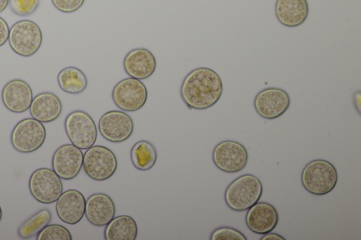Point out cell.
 Masks as SVG:
<instances>
[{
  "mask_svg": "<svg viewBox=\"0 0 361 240\" xmlns=\"http://www.w3.org/2000/svg\"><path fill=\"white\" fill-rule=\"evenodd\" d=\"M32 99L30 86L23 80L15 79L8 82L1 91L3 104L13 113H21L28 110Z\"/></svg>",
  "mask_w": 361,
  "mask_h": 240,
  "instance_id": "cell-14",
  "label": "cell"
},
{
  "mask_svg": "<svg viewBox=\"0 0 361 240\" xmlns=\"http://www.w3.org/2000/svg\"><path fill=\"white\" fill-rule=\"evenodd\" d=\"M56 202V212L62 222L73 225L83 217L86 200L80 191L66 190L62 192Z\"/></svg>",
  "mask_w": 361,
  "mask_h": 240,
  "instance_id": "cell-16",
  "label": "cell"
},
{
  "mask_svg": "<svg viewBox=\"0 0 361 240\" xmlns=\"http://www.w3.org/2000/svg\"><path fill=\"white\" fill-rule=\"evenodd\" d=\"M83 153L72 144L61 145L54 151L51 158L52 170L62 179L71 180L80 172Z\"/></svg>",
  "mask_w": 361,
  "mask_h": 240,
  "instance_id": "cell-13",
  "label": "cell"
},
{
  "mask_svg": "<svg viewBox=\"0 0 361 240\" xmlns=\"http://www.w3.org/2000/svg\"><path fill=\"white\" fill-rule=\"evenodd\" d=\"M8 41L16 53L23 57H30L39 49L42 42V33L35 22L22 20L11 26Z\"/></svg>",
  "mask_w": 361,
  "mask_h": 240,
  "instance_id": "cell-4",
  "label": "cell"
},
{
  "mask_svg": "<svg viewBox=\"0 0 361 240\" xmlns=\"http://www.w3.org/2000/svg\"><path fill=\"white\" fill-rule=\"evenodd\" d=\"M1 217H2V210H1V207L0 206V221L1 220Z\"/></svg>",
  "mask_w": 361,
  "mask_h": 240,
  "instance_id": "cell-33",
  "label": "cell"
},
{
  "mask_svg": "<svg viewBox=\"0 0 361 240\" xmlns=\"http://www.w3.org/2000/svg\"><path fill=\"white\" fill-rule=\"evenodd\" d=\"M53 6L59 11L71 13L78 11L83 5L85 0H51Z\"/></svg>",
  "mask_w": 361,
  "mask_h": 240,
  "instance_id": "cell-28",
  "label": "cell"
},
{
  "mask_svg": "<svg viewBox=\"0 0 361 240\" xmlns=\"http://www.w3.org/2000/svg\"><path fill=\"white\" fill-rule=\"evenodd\" d=\"M101 135L107 141L119 143L133 134L134 124L131 117L121 110H110L102 115L98 123Z\"/></svg>",
  "mask_w": 361,
  "mask_h": 240,
  "instance_id": "cell-12",
  "label": "cell"
},
{
  "mask_svg": "<svg viewBox=\"0 0 361 240\" xmlns=\"http://www.w3.org/2000/svg\"><path fill=\"white\" fill-rule=\"evenodd\" d=\"M223 92L220 76L212 69L197 68L183 79L180 94L190 109L204 110L213 106Z\"/></svg>",
  "mask_w": 361,
  "mask_h": 240,
  "instance_id": "cell-1",
  "label": "cell"
},
{
  "mask_svg": "<svg viewBox=\"0 0 361 240\" xmlns=\"http://www.w3.org/2000/svg\"><path fill=\"white\" fill-rule=\"evenodd\" d=\"M29 110L32 118L47 123L59 117L62 112V103L55 94L42 92L32 99Z\"/></svg>",
  "mask_w": 361,
  "mask_h": 240,
  "instance_id": "cell-20",
  "label": "cell"
},
{
  "mask_svg": "<svg viewBox=\"0 0 361 240\" xmlns=\"http://www.w3.org/2000/svg\"><path fill=\"white\" fill-rule=\"evenodd\" d=\"M64 129L71 144L81 150L92 146L97 137V129L92 118L86 112L76 110L64 121Z\"/></svg>",
  "mask_w": 361,
  "mask_h": 240,
  "instance_id": "cell-5",
  "label": "cell"
},
{
  "mask_svg": "<svg viewBox=\"0 0 361 240\" xmlns=\"http://www.w3.org/2000/svg\"><path fill=\"white\" fill-rule=\"evenodd\" d=\"M338 181V172L330 162L316 159L308 163L301 173L303 187L310 194L322 196L331 191Z\"/></svg>",
  "mask_w": 361,
  "mask_h": 240,
  "instance_id": "cell-3",
  "label": "cell"
},
{
  "mask_svg": "<svg viewBox=\"0 0 361 240\" xmlns=\"http://www.w3.org/2000/svg\"><path fill=\"white\" fill-rule=\"evenodd\" d=\"M211 240H247L245 235L239 230L230 227H221L214 229L211 235Z\"/></svg>",
  "mask_w": 361,
  "mask_h": 240,
  "instance_id": "cell-27",
  "label": "cell"
},
{
  "mask_svg": "<svg viewBox=\"0 0 361 240\" xmlns=\"http://www.w3.org/2000/svg\"><path fill=\"white\" fill-rule=\"evenodd\" d=\"M137 225L129 215H122L114 217L104 229L106 240H135L137 236Z\"/></svg>",
  "mask_w": 361,
  "mask_h": 240,
  "instance_id": "cell-21",
  "label": "cell"
},
{
  "mask_svg": "<svg viewBox=\"0 0 361 240\" xmlns=\"http://www.w3.org/2000/svg\"><path fill=\"white\" fill-rule=\"evenodd\" d=\"M8 5L14 14L19 16H28L37 10L39 5V0H9Z\"/></svg>",
  "mask_w": 361,
  "mask_h": 240,
  "instance_id": "cell-26",
  "label": "cell"
},
{
  "mask_svg": "<svg viewBox=\"0 0 361 240\" xmlns=\"http://www.w3.org/2000/svg\"><path fill=\"white\" fill-rule=\"evenodd\" d=\"M13 149L23 153H32L39 149L46 139V129L42 122L33 118L20 120L11 133Z\"/></svg>",
  "mask_w": 361,
  "mask_h": 240,
  "instance_id": "cell-6",
  "label": "cell"
},
{
  "mask_svg": "<svg viewBox=\"0 0 361 240\" xmlns=\"http://www.w3.org/2000/svg\"><path fill=\"white\" fill-rule=\"evenodd\" d=\"M309 13L307 0H276L275 15L278 21L288 27L302 25Z\"/></svg>",
  "mask_w": 361,
  "mask_h": 240,
  "instance_id": "cell-19",
  "label": "cell"
},
{
  "mask_svg": "<svg viewBox=\"0 0 361 240\" xmlns=\"http://www.w3.org/2000/svg\"><path fill=\"white\" fill-rule=\"evenodd\" d=\"M9 0H0V13L3 12L8 5Z\"/></svg>",
  "mask_w": 361,
  "mask_h": 240,
  "instance_id": "cell-32",
  "label": "cell"
},
{
  "mask_svg": "<svg viewBox=\"0 0 361 240\" xmlns=\"http://www.w3.org/2000/svg\"><path fill=\"white\" fill-rule=\"evenodd\" d=\"M115 214V204L106 194H93L86 201L85 215L92 225L106 226L114 217Z\"/></svg>",
  "mask_w": 361,
  "mask_h": 240,
  "instance_id": "cell-18",
  "label": "cell"
},
{
  "mask_svg": "<svg viewBox=\"0 0 361 240\" xmlns=\"http://www.w3.org/2000/svg\"><path fill=\"white\" fill-rule=\"evenodd\" d=\"M116 155L109 148L93 145L83 154L82 167L86 175L95 181L109 179L117 169Z\"/></svg>",
  "mask_w": 361,
  "mask_h": 240,
  "instance_id": "cell-7",
  "label": "cell"
},
{
  "mask_svg": "<svg viewBox=\"0 0 361 240\" xmlns=\"http://www.w3.org/2000/svg\"><path fill=\"white\" fill-rule=\"evenodd\" d=\"M355 108L357 109L359 114H360V91L358 90L353 94V96Z\"/></svg>",
  "mask_w": 361,
  "mask_h": 240,
  "instance_id": "cell-30",
  "label": "cell"
},
{
  "mask_svg": "<svg viewBox=\"0 0 361 240\" xmlns=\"http://www.w3.org/2000/svg\"><path fill=\"white\" fill-rule=\"evenodd\" d=\"M271 239L285 240L286 239L278 234L270 233V232L264 234V236L261 238V240H271Z\"/></svg>",
  "mask_w": 361,
  "mask_h": 240,
  "instance_id": "cell-31",
  "label": "cell"
},
{
  "mask_svg": "<svg viewBox=\"0 0 361 240\" xmlns=\"http://www.w3.org/2000/svg\"><path fill=\"white\" fill-rule=\"evenodd\" d=\"M130 155L133 166L142 171H146L153 168L157 159L155 146L146 140L136 142L131 148Z\"/></svg>",
  "mask_w": 361,
  "mask_h": 240,
  "instance_id": "cell-23",
  "label": "cell"
},
{
  "mask_svg": "<svg viewBox=\"0 0 361 240\" xmlns=\"http://www.w3.org/2000/svg\"><path fill=\"white\" fill-rule=\"evenodd\" d=\"M111 98L120 109L133 112L144 106L147 99V89L144 83L133 77L125 78L114 87Z\"/></svg>",
  "mask_w": 361,
  "mask_h": 240,
  "instance_id": "cell-9",
  "label": "cell"
},
{
  "mask_svg": "<svg viewBox=\"0 0 361 240\" xmlns=\"http://www.w3.org/2000/svg\"><path fill=\"white\" fill-rule=\"evenodd\" d=\"M253 104L259 116L267 120H273L281 116L288 110L290 99L285 90L269 87L257 94Z\"/></svg>",
  "mask_w": 361,
  "mask_h": 240,
  "instance_id": "cell-11",
  "label": "cell"
},
{
  "mask_svg": "<svg viewBox=\"0 0 361 240\" xmlns=\"http://www.w3.org/2000/svg\"><path fill=\"white\" fill-rule=\"evenodd\" d=\"M51 220V213L49 210L42 208L27 219L18 228L17 233L23 239H28L37 234Z\"/></svg>",
  "mask_w": 361,
  "mask_h": 240,
  "instance_id": "cell-24",
  "label": "cell"
},
{
  "mask_svg": "<svg viewBox=\"0 0 361 240\" xmlns=\"http://www.w3.org/2000/svg\"><path fill=\"white\" fill-rule=\"evenodd\" d=\"M9 30L6 20L0 17V46H2L8 41Z\"/></svg>",
  "mask_w": 361,
  "mask_h": 240,
  "instance_id": "cell-29",
  "label": "cell"
},
{
  "mask_svg": "<svg viewBox=\"0 0 361 240\" xmlns=\"http://www.w3.org/2000/svg\"><path fill=\"white\" fill-rule=\"evenodd\" d=\"M37 240H72L69 230L63 225H46L36 236Z\"/></svg>",
  "mask_w": 361,
  "mask_h": 240,
  "instance_id": "cell-25",
  "label": "cell"
},
{
  "mask_svg": "<svg viewBox=\"0 0 361 240\" xmlns=\"http://www.w3.org/2000/svg\"><path fill=\"white\" fill-rule=\"evenodd\" d=\"M28 188L32 197L44 204L56 202L63 192L61 178L47 168H38L31 174Z\"/></svg>",
  "mask_w": 361,
  "mask_h": 240,
  "instance_id": "cell-8",
  "label": "cell"
},
{
  "mask_svg": "<svg viewBox=\"0 0 361 240\" xmlns=\"http://www.w3.org/2000/svg\"><path fill=\"white\" fill-rule=\"evenodd\" d=\"M212 160L219 170L228 173H235L246 166L248 153L242 144L233 140H225L214 148Z\"/></svg>",
  "mask_w": 361,
  "mask_h": 240,
  "instance_id": "cell-10",
  "label": "cell"
},
{
  "mask_svg": "<svg viewBox=\"0 0 361 240\" xmlns=\"http://www.w3.org/2000/svg\"><path fill=\"white\" fill-rule=\"evenodd\" d=\"M276 209L267 202H257L247 209L245 222L250 231L258 234L271 232L277 225Z\"/></svg>",
  "mask_w": 361,
  "mask_h": 240,
  "instance_id": "cell-15",
  "label": "cell"
},
{
  "mask_svg": "<svg viewBox=\"0 0 361 240\" xmlns=\"http://www.w3.org/2000/svg\"><path fill=\"white\" fill-rule=\"evenodd\" d=\"M59 87L65 92L78 94L87 88V79L78 68L70 66L62 69L57 75Z\"/></svg>",
  "mask_w": 361,
  "mask_h": 240,
  "instance_id": "cell-22",
  "label": "cell"
},
{
  "mask_svg": "<svg viewBox=\"0 0 361 240\" xmlns=\"http://www.w3.org/2000/svg\"><path fill=\"white\" fill-rule=\"evenodd\" d=\"M262 190V182L256 176L245 174L228 185L224 193V200L231 210H247L259 200Z\"/></svg>",
  "mask_w": 361,
  "mask_h": 240,
  "instance_id": "cell-2",
  "label": "cell"
},
{
  "mask_svg": "<svg viewBox=\"0 0 361 240\" xmlns=\"http://www.w3.org/2000/svg\"><path fill=\"white\" fill-rule=\"evenodd\" d=\"M123 69L130 77L145 80L155 71L157 62L154 54L145 48L130 51L123 59Z\"/></svg>",
  "mask_w": 361,
  "mask_h": 240,
  "instance_id": "cell-17",
  "label": "cell"
}]
</instances>
